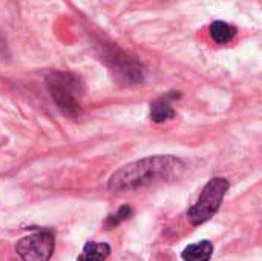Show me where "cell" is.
I'll use <instances>...</instances> for the list:
<instances>
[{
  "mask_svg": "<svg viewBox=\"0 0 262 261\" xmlns=\"http://www.w3.org/2000/svg\"><path fill=\"white\" fill-rule=\"evenodd\" d=\"M184 172V163L173 155H155L132 162L112 174L107 189L114 194L137 191L150 185L170 182Z\"/></svg>",
  "mask_w": 262,
  "mask_h": 261,
  "instance_id": "obj_1",
  "label": "cell"
},
{
  "mask_svg": "<svg viewBox=\"0 0 262 261\" xmlns=\"http://www.w3.org/2000/svg\"><path fill=\"white\" fill-rule=\"evenodd\" d=\"M46 82L52 98L64 114L75 115L80 112L78 100L83 94V86L78 77L68 72H52Z\"/></svg>",
  "mask_w": 262,
  "mask_h": 261,
  "instance_id": "obj_2",
  "label": "cell"
},
{
  "mask_svg": "<svg viewBox=\"0 0 262 261\" xmlns=\"http://www.w3.org/2000/svg\"><path fill=\"white\" fill-rule=\"evenodd\" d=\"M229 191V182L226 178H212L201 191L196 203L187 211V218L193 226L203 225L210 220L220 209L226 192Z\"/></svg>",
  "mask_w": 262,
  "mask_h": 261,
  "instance_id": "obj_3",
  "label": "cell"
},
{
  "mask_svg": "<svg viewBox=\"0 0 262 261\" xmlns=\"http://www.w3.org/2000/svg\"><path fill=\"white\" fill-rule=\"evenodd\" d=\"M55 249V235L45 229L21 238L15 245V252L23 261H49Z\"/></svg>",
  "mask_w": 262,
  "mask_h": 261,
  "instance_id": "obj_4",
  "label": "cell"
},
{
  "mask_svg": "<svg viewBox=\"0 0 262 261\" xmlns=\"http://www.w3.org/2000/svg\"><path fill=\"white\" fill-rule=\"evenodd\" d=\"M213 255V245L207 240H203L195 245H189L181 257L184 261H210Z\"/></svg>",
  "mask_w": 262,
  "mask_h": 261,
  "instance_id": "obj_5",
  "label": "cell"
},
{
  "mask_svg": "<svg viewBox=\"0 0 262 261\" xmlns=\"http://www.w3.org/2000/svg\"><path fill=\"white\" fill-rule=\"evenodd\" d=\"M111 255V246L107 243L89 242L84 245L78 261H104Z\"/></svg>",
  "mask_w": 262,
  "mask_h": 261,
  "instance_id": "obj_6",
  "label": "cell"
},
{
  "mask_svg": "<svg viewBox=\"0 0 262 261\" xmlns=\"http://www.w3.org/2000/svg\"><path fill=\"white\" fill-rule=\"evenodd\" d=\"M210 35L216 43H227L236 35V29L226 22L216 20L210 25Z\"/></svg>",
  "mask_w": 262,
  "mask_h": 261,
  "instance_id": "obj_7",
  "label": "cell"
},
{
  "mask_svg": "<svg viewBox=\"0 0 262 261\" xmlns=\"http://www.w3.org/2000/svg\"><path fill=\"white\" fill-rule=\"evenodd\" d=\"M150 117L155 123H163L175 117V111L164 100H157L150 105Z\"/></svg>",
  "mask_w": 262,
  "mask_h": 261,
  "instance_id": "obj_8",
  "label": "cell"
},
{
  "mask_svg": "<svg viewBox=\"0 0 262 261\" xmlns=\"http://www.w3.org/2000/svg\"><path fill=\"white\" fill-rule=\"evenodd\" d=\"M130 215H132V209H130L129 206H123V208H120V209H118V212H117V214H112V215H109V217H107L106 225H107L109 228L118 226L121 222L127 220Z\"/></svg>",
  "mask_w": 262,
  "mask_h": 261,
  "instance_id": "obj_9",
  "label": "cell"
}]
</instances>
